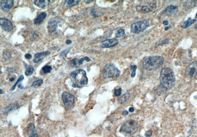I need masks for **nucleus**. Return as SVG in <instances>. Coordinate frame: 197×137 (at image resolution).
<instances>
[{"mask_svg": "<svg viewBox=\"0 0 197 137\" xmlns=\"http://www.w3.org/2000/svg\"><path fill=\"white\" fill-rule=\"evenodd\" d=\"M160 81L161 85L165 89L171 88L175 84L176 78L173 70L170 68L165 67L160 73Z\"/></svg>", "mask_w": 197, "mask_h": 137, "instance_id": "obj_1", "label": "nucleus"}, {"mask_svg": "<svg viewBox=\"0 0 197 137\" xmlns=\"http://www.w3.org/2000/svg\"><path fill=\"white\" fill-rule=\"evenodd\" d=\"M71 80L73 87L81 88L88 84V80L86 73L83 69H77L71 74Z\"/></svg>", "mask_w": 197, "mask_h": 137, "instance_id": "obj_2", "label": "nucleus"}, {"mask_svg": "<svg viewBox=\"0 0 197 137\" xmlns=\"http://www.w3.org/2000/svg\"><path fill=\"white\" fill-rule=\"evenodd\" d=\"M164 61V58L162 56H153L146 59L142 65L144 69L146 70H155L163 64Z\"/></svg>", "mask_w": 197, "mask_h": 137, "instance_id": "obj_3", "label": "nucleus"}, {"mask_svg": "<svg viewBox=\"0 0 197 137\" xmlns=\"http://www.w3.org/2000/svg\"><path fill=\"white\" fill-rule=\"evenodd\" d=\"M139 128V123L135 120H130L122 124L120 128V132L126 136L135 134Z\"/></svg>", "mask_w": 197, "mask_h": 137, "instance_id": "obj_4", "label": "nucleus"}, {"mask_svg": "<svg viewBox=\"0 0 197 137\" xmlns=\"http://www.w3.org/2000/svg\"><path fill=\"white\" fill-rule=\"evenodd\" d=\"M120 71L118 68L112 63L107 64L103 72V77L104 78H117L120 75Z\"/></svg>", "mask_w": 197, "mask_h": 137, "instance_id": "obj_5", "label": "nucleus"}, {"mask_svg": "<svg viewBox=\"0 0 197 137\" xmlns=\"http://www.w3.org/2000/svg\"><path fill=\"white\" fill-rule=\"evenodd\" d=\"M149 26V22L147 20H143L133 23L131 26V31L135 34H138L143 31Z\"/></svg>", "mask_w": 197, "mask_h": 137, "instance_id": "obj_6", "label": "nucleus"}, {"mask_svg": "<svg viewBox=\"0 0 197 137\" xmlns=\"http://www.w3.org/2000/svg\"><path fill=\"white\" fill-rule=\"evenodd\" d=\"M63 23V20L59 17H54L50 19L48 24V29L51 34L55 33L57 32L58 27L61 26Z\"/></svg>", "mask_w": 197, "mask_h": 137, "instance_id": "obj_7", "label": "nucleus"}, {"mask_svg": "<svg viewBox=\"0 0 197 137\" xmlns=\"http://www.w3.org/2000/svg\"><path fill=\"white\" fill-rule=\"evenodd\" d=\"M62 98L64 104L67 107L72 106L75 102L74 95L68 92H64L62 94Z\"/></svg>", "mask_w": 197, "mask_h": 137, "instance_id": "obj_8", "label": "nucleus"}, {"mask_svg": "<svg viewBox=\"0 0 197 137\" xmlns=\"http://www.w3.org/2000/svg\"><path fill=\"white\" fill-rule=\"evenodd\" d=\"M156 8L155 3H150L148 4L147 5L141 6L138 5L136 7V9L139 12L146 13L152 11Z\"/></svg>", "mask_w": 197, "mask_h": 137, "instance_id": "obj_9", "label": "nucleus"}, {"mask_svg": "<svg viewBox=\"0 0 197 137\" xmlns=\"http://www.w3.org/2000/svg\"><path fill=\"white\" fill-rule=\"evenodd\" d=\"M0 24L2 29L7 32H10L13 29L12 22L7 18L0 19Z\"/></svg>", "mask_w": 197, "mask_h": 137, "instance_id": "obj_10", "label": "nucleus"}, {"mask_svg": "<svg viewBox=\"0 0 197 137\" xmlns=\"http://www.w3.org/2000/svg\"><path fill=\"white\" fill-rule=\"evenodd\" d=\"M186 74L190 77H194L197 74V61L193 62L188 66L186 70Z\"/></svg>", "mask_w": 197, "mask_h": 137, "instance_id": "obj_11", "label": "nucleus"}, {"mask_svg": "<svg viewBox=\"0 0 197 137\" xmlns=\"http://www.w3.org/2000/svg\"><path fill=\"white\" fill-rule=\"evenodd\" d=\"M118 43V40L115 38H112L105 40L100 43L101 47L102 48H110L116 45Z\"/></svg>", "mask_w": 197, "mask_h": 137, "instance_id": "obj_12", "label": "nucleus"}, {"mask_svg": "<svg viewBox=\"0 0 197 137\" xmlns=\"http://www.w3.org/2000/svg\"><path fill=\"white\" fill-rule=\"evenodd\" d=\"M13 1L12 0H7V1H1L0 6L1 9L5 12L9 11V10L13 6Z\"/></svg>", "mask_w": 197, "mask_h": 137, "instance_id": "obj_13", "label": "nucleus"}, {"mask_svg": "<svg viewBox=\"0 0 197 137\" xmlns=\"http://www.w3.org/2000/svg\"><path fill=\"white\" fill-rule=\"evenodd\" d=\"M50 54V52L49 51H45V52L37 53L34 56V58L33 61L35 63H38V62H39L40 60H43L46 57H47V55H49Z\"/></svg>", "mask_w": 197, "mask_h": 137, "instance_id": "obj_14", "label": "nucleus"}, {"mask_svg": "<svg viewBox=\"0 0 197 137\" xmlns=\"http://www.w3.org/2000/svg\"><path fill=\"white\" fill-rule=\"evenodd\" d=\"M84 60H86V57H84V58H81L80 60L77 59H74L71 60L70 64L72 67H77L80 65L82 64Z\"/></svg>", "mask_w": 197, "mask_h": 137, "instance_id": "obj_15", "label": "nucleus"}, {"mask_svg": "<svg viewBox=\"0 0 197 137\" xmlns=\"http://www.w3.org/2000/svg\"><path fill=\"white\" fill-rule=\"evenodd\" d=\"M178 8L177 7L173 5H170L165 10V12L168 15L174 14L178 12Z\"/></svg>", "mask_w": 197, "mask_h": 137, "instance_id": "obj_16", "label": "nucleus"}, {"mask_svg": "<svg viewBox=\"0 0 197 137\" xmlns=\"http://www.w3.org/2000/svg\"><path fill=\"white\" fill-rule=\"evenodd\" d=\"M47 17V13L46 12H42L39 14L38 16L35 19L34 23L37 25L40 24L45 20Z\"/></svg>", "mask_w": 197, "mask_h": 137, "instance_id": "obj_17", "label": "nucleus"}, {"mask_svg": "<svg viewBox=\"0 0 197 137\" xmlns=\"http://www.w3.org/2000/svg\"><path fill=\"white\" fill-rule=\"evenodd\" d=\"M50 3V1H47V0H45V1H43V0H40V1H35L34 3L36 6H37L38 7L41 8H44L47 6L49 5V4Z\"/></svg>", "mask_w": 197, "mask_h": 137, "instance_id": "obj_18", "label": "nucleus"}, {"mask_svg": "<svg viewBox=\"0 0 197 137\" xmlns=\"http://www.w3.org/2000/svg\"><path fill=\"white\" fill-rule=\"evenodd\" d=\"M196 19H192L191 18H189L186 21H185L183 25H182V28L185 29L194 24L195 22H196Z\"/></svg>", "mask_w": 197, "mask_h": 137, "instance_id": "obj_19", "label": "nucleus"}, {"mask_svg": "<svg viewBox=\"0 0 197 137\" xmlns=\"http://www.w3.org/2000/svg\"><path fill=\"white\" fill-rule=\"evenodd\" d=\"M34 71V68L33 66L28 65L26 67L25 74L27 76H30L33 73Z\"/></svg>", "mask_w": 197, "mask_h": 137, "instance_id": "obj_20", "label": "nucleus"}, {"mask_svg": "<svg viewBox=\"0 0 197 137\" xmlns=\"http://www.w3.org/2000/svg\"><path fill=\"white\" fill-rule=\"evenodd\" d=\"M130 97V94L129 93H127L125 94L124 95H123L120 98L119 101V103L121 104H122L124 102H125L127 100L129 99V98Z\"/></svg>", "mask_w": 197, "mask_h": 137, "instance_id": "obj_21", "label": "nucleus"}, {"mask_svg": "<svg viewBox=\"0 0 197 137\" xmlns=\"http://www.w3.org/2000/svg\"><path fill=\"white\" fill-rule=\"evenodd\" d=\"M197 1H187L186 3L185 4V7L186 9H190V8H192L193 7H195L196 6V5L197 4Z\"/></svg>", "mask_w": 197, "mask_h": 137, "instance_id": "obj_22", "label": "nucleus"}, {"mask_svg": "<svg viewBox=\"0 0 197 137\" xmlns=\"http://www.w3.org/2000/svg\"><path fill=\"white\" fill-rule=\"evenodd\" d=\"M17 106H18V105H17L16 104H10V105H9L8 107H7L5 109V110H4L5 112H9V111H10L11 110L17 109L18 108V107H16Z\"/></svg>", "mask_w": 197, "mask_h": 137, "instance_id": "obj_23", "label": "nucleus"}, {"mask_svg": "<svg viewBox=\"0 0 197 137\" xmlns=\"http://www.w3.org/2000/svg\"><path fill=\"white\" fill-rule=\"evenodd\" d=\"M124 35H125L124 30L122 29L118 30L116 33V36L117 38H122L124 37Z\"/></svg>", "mask_w": 197, "mask_h": 137, "instance_id": "obj_24", "label": "nucleus"}, {"mask_svg": "<svg viewBox=\"0 0 197 137\" xmlns=\"http://www.w3.org/2000/svg\"><path fill=\"white\" fill-rule=\"evenodd\" d=\"M42 84H43V80L41 79H39L34 82L32 85V86L33 87H38L40 86Z\"/></svg>", "mask_w": 197, "mask_h": 137, "instance_id": "obj_25", "label": "nucleus"}, {"mask_svg": "<svg viewBox=\"0 0 197 137\" xmlns=\"http://www.w3.org/2000/svg\"><path fill=\"white\" fill-rule=\"evenodd\" d=\"M52 70V67L51 66L46 65L43 66L42 68V70L45 73H50Z\"/></svg>", "mask_w": 197, "mask_h": 137, "instance_id": "obj_26", "label": "nucleus"}, {"mask_svg": "<svg viewBox=\"0 0 197 137\" xmlns=\"http://www.w3.org/2000/svg\"><path fill=\"white\" fill-rule=\"evenodd\" d=\"M68 5L69 7H72L73 6L77 5L79 4V1H75V0H70L67 1Z\"/></svg>", "mask_w": 197, "mask_h": 137, "instance_id": "obj_27", "label": "nucleus"}, {"mask_svg": "<svg viewBox=\"0 0 197 137\" xmlns=\"http://www.w3.org/2000/svg\"><path fill=\"white\" fill-rule=\"evenodd\" d=\"M23 79H24V77H23V75H21V76L19 78V79H18V80H17V81L16 82V83L14 85V86H12V87L11 88V90H13L15 88V87H16V86L17 85V84H18L20 82H21V81H22Z\"/></svg>", "mask_w": 197, "mask_h": 137, "instance_id": "obj_28", "label": "nucleus"}, {"mask_svg": "<svg viewBox=\"0 0 197 137\" xmlns=\"http://www.w3.org/2000/svg\"><path fill=\"white\" fill-rule=\"evenodd\" d=\"M137 68V67L136 65H133L131 66V69L133 70V72H132V74H131V76H132V77H133V78H134L136 75V71Z\"/></svg>", "mask_w": 197, "mask_h": 137, "instance_id": "obj_29", "label": "nucleus"}, {"mask_svg": "<svg viewBox=\"0 0 197 137\" xmlns=\"http://www.w3.org/2000/svg\"><path fill=\"white\" fill-rule=\"evenodd\" d=\"M121 93H122V89L121 88L116 89L114 91V95L116 96H119L121 95Z\"/></svg>", "mask_w": 197, "mask_h": 137, "instance_id": "obj_30", "label": "nucleus"}, {"mask_svg": "<svg viewBox=\"0 0 197 137\" xmlns=\"http://www.w3.org/2000/svg\"><path fill=\"white\" fill-rule=\"evenodd\" d=\"M152 131H151V130H148V131H147L146 132L145 135V136L147 137H150V136L152 135Z\"/></svg>", "mask_w": 197, "mask_h": 137, "instance_id": "obj_31", "label": "nucleus"}, {"mask_svg": "<svg viewBox=\"0 0 197 137\" xmlns=\"http://www.w3.org/2000/svg\"><path fill=\"white\" fill-rule=\"evenodd\" d=\"M32 56L30 54H26V55L25 56V58H26L27 59H30L32 58Z\"/></svg>", "mask_w": 197, "mask_h": 137, "instance_id": "obj_32", "label": "nucleus"}, {"mask_svg": "<svg viewBox=\"0 0 197 137\" xmlns=\"http://www.w3.org/2000/svg\"><path fill=\"white\" fill-rule=\"evenodd\" d=\"M163 25H164L165 26H167V25H168L169 24V22L168 21H167V20H165V21H164L163 22Z\"/></svg>", "mask_w": 197, "mask_h": 137, "instance_id": "obj_33", "label": "nucleus"}, {"mask_svg": "<svg viewBox=\"0 0 197 137\" xmlns=\"http://www.w3.org/2000/svg\"><path fill=\"white\" fill-rule=\"evenodd\" d=\"M29 137H38V135H37V134L36 133V134H33L32 135L29 136Z\"/></svg>", "mask_w": 197, "mask_h": 137, "instance_id": "obj_34", "label": "nucleus"}, {"mask_svg": "<svg viewBox=\"0 0 197 137\" xmlns=\"http://www.w3.org/2000/svg\"><path fill=\"white\" fill-rule=\"evenodd\" d=\"M129 111H130V112H134V108H133V107L130 108L129 109Z\"/></svg>", "mask_w": 197, "mask_h": 137, "instance_id": "obj_35", "label": "nucleus"}, {"mask_svg": "<svg viewBox=\"0 0 197 137\" xmlns=\"http://www.w3.org/2000/svg\"><path fill=\"white\" fill-rule=\"evenodd\" d=\"M71 43H72V41H71V40L68 39V40H66V43H67V44H71Z\"/></svg>", "mask_w": 197, "mask_h": 137, "instance_id": "obj_36", "label": "nucleus"}, {"mask_svg": "<svg viewBox=\"0 0 197 137\" xmlns=\"http://www.w3.org/2000/svg\"><path fill=\"white\" fill-rule=\"evenodd\" d=\"M123 113L125 115H127L128 114V111H123Z\"/></svg>", "mask_w": 197, "mask_h": 137, "instance_id": "obj_37", "label": "nucleus"}, {"mask_svg": "<svg viewBox=\"0 0 197 137\" xmlns=\"http://www.w3.org/2000/svg\"><path fill=\"white\" fill-rule=\"evenodd\" d=\"M85 2L86 3H92V2H94V1H85Z\"/></svg>", "mask_w": 197, "mask_h": 137, "instance_id": "obj_38", "label": "nucleus"}, {"mask_svg": "<svg viewBox=\"0 0 197 137\" xmlns=\"http://www.w3.org/2000/svg\"><path fill=\"white\" fill-rule=\"evenodd\" d=\"M169 28H170V26H169V27H166V28H165V30L166 31V30H168Z\"/></svg>", "mask_w": 197, "mask_h": 137, "instance_id": "obj_39", "label": "nucleus"}, {"mask_svg": "<svg viewBox=\"0 0 197 137\" xmlns=\"http://www.w3.org/2000/svg\"><path fill=\"white\" fill-rule=\"evenodd\" d=\"M0 91H1V94H2L3 93V91L2 89H1V90H0Z\"/></svg>", "mask_w": 197, "mask_h": 137, "instance_id": "obj_40", "label": "nucleus"}, {"mask_svg": "<svg viewBox=\"0 0 197 137\" xmlns=\"http://www.w3.org/2000/svg\"><path fill=\"white\" fill-rule=\"evenodd\" d=\"M195 28H196V29H197V24L196 25V26H195Z\"/></svg>", "mask_w": 197, "mask_h": 137, "instance_id": "obj_41", "label": "nucleus"}, {"mask_svg": "<svg viewBox=\"0 0 197 137\" xmlns=\"http://www.w3.org/2000/svg\"><path fill=\"white\" fill-rule=\"evenodd\" d=\"M196 16H197V13H196Z\"/></svg>", "mask_w": 197, "mask_h": 137, "instance_id": "obj_42", "label": "nucleus"}]
</instances>
